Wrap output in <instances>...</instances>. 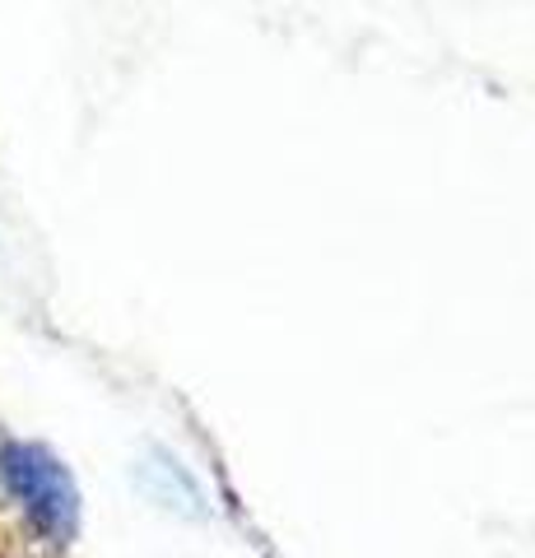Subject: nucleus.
I'll return each instance as SVG.
<instances>
[{
	"instance_id": "f257e3e1",
	"label": "nucleus",
	"mask_w": 535,
	"mask_h": 558,
	"mask_svg": "<svg viewBox=\"0 0 535 558\" xmlns=\"http://www.w3.org/2000/svg\"><path fill=\"white\" fill-rule=\"evenodd\" d=\"M0 484L20 502L28 531L42 539L47 549H71L80 531V494L75 480L42 442H0Z\"/></svg>"
}]
</instances>
